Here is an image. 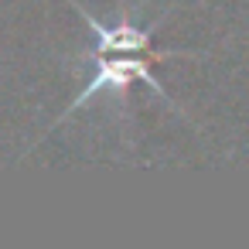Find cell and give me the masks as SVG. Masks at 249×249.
Wrapping results in <instances>:
<instances>
[{
	"instance_id": "obj_2",
	"label": "cell",
	"mask_w": 249,
	"mask_h": 249,
	"mask_svg": "<svg viewBox=\"0 0 249 249\" xmlns=\"http://www.w3.org/2000/svg\"><path fill=\"white\" fill-rule=\"evenodd\" d=\"M75 11L86 18V24L92 28V35H96V52H140V55H154V58H178L181 52H154V45H150V31H140V28H133L130 21H120V24H113V28H106V24H99L89 11H82L79 4H75Z\"/></svg>"
},
{
	"instance_id": "obj_1",
	"label": "cell",
	"mask_w": 249,
	"mask_h": 249,
	"mask_svg": "<svg viewBox=\"0 0 249 249\" xmlns=\"http://www.w3.org/2000/svg\"><path fill=\"white\" fill-rule=\"evenodd\" d=\"M92 55H96V75H92L89 86L72 99V106L62 113V120H65L69 113H75L82 103H89L96 92H123L133 79H140V82H147L150 89L160 92V86H157V79L150 75V65H147V62H160V58H154V55L140 58V52H92Z\"/></svg>"
}]
</instances>
